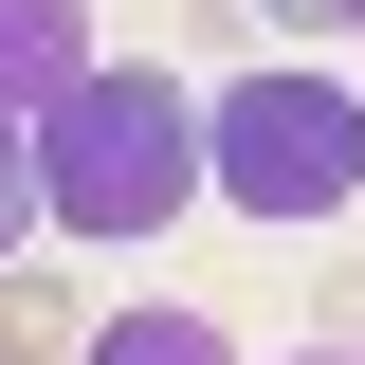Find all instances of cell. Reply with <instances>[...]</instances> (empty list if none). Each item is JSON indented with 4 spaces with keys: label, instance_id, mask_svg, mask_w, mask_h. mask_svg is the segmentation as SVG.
<instances>
[{
    "label": "cell",
    "instance_id": "cell-1",
    "mask_svg": "<svg viewBox=\"0 0 365 365\" xmlns=\"http://www.w3.org/2000/svg\"><path fill=\"white\" fill-rule=\"evenodd\" d=\"M201 201V91L165 55H91L37 110V220L55 237H165Z\"/></svg>",
    "mask_w": 365,
    "mask_h": 365
},
{
    "label": "cell",
    "instance_id": "cell-2",
    "mask_svg": "<svg viewBox=\"0 0 365 365\" xmlns=\"http://www.w3.org/2000/svg\"><path fill=\"white\" fill-rule=\"evenodd\" d=\"M201 182H220L237 220H347V182H365V91L311 73V55L220 73V91H201Z\"/></svg>",
    "mask_w": 365,
    "mask_h": 365
},
{
    "label": "cell",
    "instance_id": "cell-3",
    "mask_svg": "<svg viewBox=\"0 0 365 365\" xmlns=\"http://www.w3.org/2000/svg\"><path fill=\"white\" fill-rule=\"evenodd\" d=\"M91 55H110V37H91V0H0V110H19V128H37Z\"/></svg>",
    "mask_w": 365,
    "mask_h": 365
},
{
    "label": "cell",
    "instance_id": "cell-4",
    "mask_svg": "<svg viewBox=\"0 0 365 365\" xmlns=\"http://www.w3.org/2000/svg\"><path fill=\"white\" fill-rule=\"evenodd\" d=\"M0 365H91V292L73 274H37V256L0 274Z\"/></svg>",
    "mask_w": 365,
    "mask_h": 365
},
{
    "label": "cell",
    "instance_id": "cell-5",
    "mask_svg": "<svg viewBox=\"0 0 365 365\" xmlns=\"http://www.w3.org/2000/svg\"><path fill=\"white\" fill-rule=\"evenodd\" d=\"M91 365H237L201 311H91Z\"/></svg>",
    "mask_w": 365,
    "mask_h": 365
},
{
    "label": "cell",
    "instance_id": "cell-6",
    "mask_svg": "<svg viewBox=\"0 0 365 365\" xmlns=\"http://www.w3.org/2000/svg\"><path fill=\"white\" fill-rule=\"evenodd\" d=\"M37 256V128H19V110H0V274Z\"/></svg>",
    "mask_w": 365,
    "mask_h": 365
},
{
    "label": "cell",
    "instance_id": "cell-7",
    "mask_svg": "<svg viewBox=\"0 0 365 365\" xmlns=\"http://www.w3.org/2000/svg\"><path fill=\"white\" fill-rule=\"evenodd\" d=\"M311 329H329V347L365 329V256H329V292H311Z\"/></svg>",
    "mask_w": 365,
    "mask_h": 365
},
{
    "label": "cell",
    "instance_id": "cell-8",
    "mask_svg": "<svg viewBox=\"0 0 365 365\" xmlns=\"http://www.w3.org/2000/svg\"><path fill=\"white\" fill-rule=\"evenodd\" d=\"M329 37H365V0H329Z\"/></svg>",
    "mask_w": 365,
    "mask_h": 365
},
{
    "label": "cell",
    "instance_id": "cell-9",
    "mask_svg": "<svg viewBox=\"0 0 365 365\" xmlns=\"http://www.w3.org/2000/svg\"><path fill=\"white\" fill-rule=\"evenodd\" d=\"M292 365H365V347H292Z\"/></svg>",
    "mask_w": 365,
    "mask_h": 365
}]
</instances>
